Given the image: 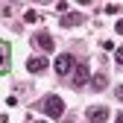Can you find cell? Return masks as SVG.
Returning a JSON list of instances; mask_svg holds the SVG:
<instances>
[{"instance_id": "1", "label": "cell", "mask_w": 123, "mask_h": 123, "mask_svg": "<svg viewBox=\"0 0 123 123\" xmlns=\"http://www.w3.org/2000/svg\"><path fill=\"white\" fill-rule=\"evenodd\" d=\"M41 111L47 114V117H65V100L62 97H56V94H47L44 97V103H41Z\"/></svg>"}, {"instance_id": "2", "label": "cell", "mask_w": 123, "mask_h": 123, "mask_svg": "<svg viewBox=\"0 0 123 123\" xmlns=\"http://www.w3.org/2000/svg\"><path fill=\"white\" fill-rule=\"evenodd\" d=\"M9 68H12V44L0 38V76L9 73Z\"/></svg>"}, {"instance_id": "3", "label": "cell", "mask_w": 123, "mask_h": 123, "mask_svg": "<svg viewBox=\"0 0 123 123\" xmlns=\"http://www.w3.org/2000/svg\"><path fill=\"white\" fill-rule=\"evenodd\" d=\"M73 65H76V59H73L70 53H62V56H56V73H59V76H68V73L73 70Z\"/></svg>"}, {"instance_id": "4", "label": "cell", "mask_w": 123, "mask_h": 123, "mask_svg": "<svg viewBox=\"0 0 123 123\" xmlns=\"http://www.w3.org/2000/svg\"><path fill=\"white\" fill-rule=\"evenodd\" d=\"M47 68H50L47 56H29V62H26V70L29 73H44Z\"/></svg>"}, {"instance_id": "5", "label": "cell", "mask_w": 123, "mask_h": 123, "mask_svg": "<svg viewBox=\"0 0 123 123\" xmlns=\"http://www.w3.org/2000/svg\"><path fill=\"white\" fill-rule=\"evenodd\" d=\"M85 117H88L91 123H105V120H109V109H103V105H91V109L85 111Z\"/></svg>"}, {"instance_id": "6", "label": "cell", "mask_w": 123, "mask_h": 123, "mask_svg": "<svg viewBox=\"0 0 123 123\" xmlns=\"http://www.w3.org/2000/svg\"><path fill=\"white\" fill-rule=\"evenodd\" d=\"M35 44H38L44 53H53V47H56V41H53V35L47 32V29H41V32L35 35Z\"/></svg>"}, {"instance_id": "7", "label": "cell", "mask_w": 123, "mask_h": 123, "mask_svg": "<svg viewBox=\"0 0 123 123\" xmlns=\"http://www.w3.org/2000/svg\"><path fill=\"white\" fill-rule=\"evenodd\" d=\"M73 82H76V88L88 82V65H82V62H79V68H76V73H73Z\"/></svg>"}, {"instance_id": "8", "label": "cell", "mask_w": 123, "mask_h": 123, "mask_svg": "<svg viewBox=\"0 0 123 123\" xmlns=\"http://www.w3.org/2000/svg\"><path fill=\"white\" fill-rule=\"evenodd\" d=\"M76 24H82V15H76V12H68L62 18V26H76Z\"/></svg>"}, {"instance_id": "9", "label": "cell", "mask_w": 123, "mask_h": 123, "mask_svg": "<svg viewBox=\"0 0 123 123\" xmlns=\"http://www.w3.org/2000/svg\"><path fill=\"white\" fill-rule=\"evenodd\" d=\"M91 88H94V91H103L105 88V73H97L94 79H91Z\"/></svg>"}, {"instance_id": "10", "label": "cell", "mask_w": 123, "mask_h": 123, "mask_svg": "<svg viewBox=\"0 0 123 123\" xmlns=\"http://www.w3.org/2000/svg\"><path fill=\"white\" fill-rule=\"evenodd\" d=\"M24 21H26V24H38V21H41V15H38L35 9H29V12L24 15Z\"/></svg>"}, {"instance_id": "11", "label": "cell", "mask_w": 123, "mask_h": 123, "mask_svg": "<svg viewBox=\"0 0 123 123\" xmlns=\"http://www.w3.org/2000/svg\"><path fill=\"white\" fill-rule=\"evenodd\" d=\"M114 62H117V65H123V47H114Z\"/></svg>"}, {"instance_id": "12", "label": "cell", "mask_w": 123, "mask_h": 123, "mask_svg": "<svg viewBox=\"0 0 123 123\" xmlns=\"http://www.w3.org/2000/svg\"><path fill=\"white\" fill-rule=\"evenodd\" d=\"M114 32H117V35H123V21H117V24H114Z\"/></svg>"}, {"instance_id": "13", "label": "cell", "mask_w": 123, "mask_h": 123, "mask_svg": "<svg viewBox=\"0 0 123 123\" xmlns=\"http://www.w3.org/2000/svg\"><path fill=\"white\" fill-rule=\"evenodd\" d=\"M114 97H117V100H123V88H117V91H114Z\"/></svg>"}, {"instance_id": "14", "label": "cell", "mask_w": 123, "mask_h": 123, "mask_svg": "<svg viewBox=\"0 0 123 123\" xmlns=\"http://www.w3.org/2000/svg\"><path fill=\"white\" fill-rule=\"evenodd\" d=\"M114 123H123V111H120V114H117V120H114Z\"/></svg>"}, {"instance_id": "15", "label": "cell", "mask_w": 123, "mask_h": 123, "mask_svg": "<svg viewBox=\"0 0 123 123\" xmlns=\"http://www.w3.org/2000/svg\"><path fill=\"white\" fill-rule=\"evenodd\" d=\"M35 123H47V120H35Z\"/></svg>"}]
</instances>
